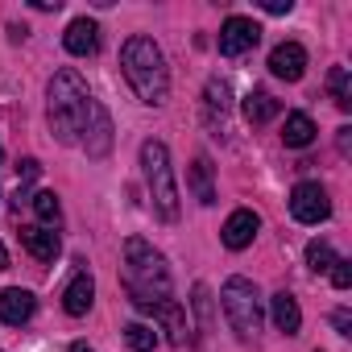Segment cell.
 <instances>
[{"label": "cell", "instance_id": "obj_1", "mask_svg": "<svg viewBox=\"0 0 352 352\" xmlns=\"http://www.w3.org/2000/svg\"><path fill=\"white\" fill-rule=\"evenodd\" d=\"M120 71L133 83V91H137L141 104H149V108L166 104V96H170V71H166V54L157 50L153 38L133 34L124 42V50H120Z\"/></svg>", "mask_w": 352, "mask_h": 352}, {"label": "cell", "instance_id": "obj_2", "mask_svg": "<svg viewBox=\"0 0 352 352\" xmlns=\"http://www.w3.org/2000/svg\"><path fill=\"white\" fill-rule=\"evenodd\" d=\"M91 104H96V100H91L87 83L79 79V71L63 67V71L50 79V129H54V137H58L63 145H75V141H79L87 116H91Z\"/></svg>", "mask_w": 352, "mask_h": 352}, {"label": "cell", "instance_id": "obj_3", "mask_svg": "<svg viewBox=\"0 0 352 352\" xmlns=\"http://www.w3.org/2000/svg\"><path fill=\"white\" fill-rule=\"evenodd\" d=\"M124 290L133 302H145V298H170V265L166 257L141 241V236H129L124 241Z\"/></svg>", "mask_w": 352, "mask_h": 352}, {"label": "cell", "instance_id": "obj_4", "mask_svg": "<svg viewBox=\"0 0 352 352\" xmlns=\"http://www.w3.org/2000/svg\"><path fill=\"white\" fill-rule=\"evenodd\" d=\"M141 166H145V187H149V199H153V212L174 224L179 220V187H174V166H170V153L162 141H145L141 145Z\"/></svg>", "mask_w": 352, "mask_h": 352}, {"label": "cell", "instance_id": "obj_5", "mask_svg": "<svg viewBox=\"0 0 352 352\" xmlns=\"http://www.w3.org/2000/svg\"><path fill=\"white\" fill-rule=\"evenodd\" d=\"M220 302H224V315H228V323L241 340H253L261 331V290H257V282H249L241 274L228 278L224 290H220Z\"/></svg>", "mask_w": 352, "mask_h": 352}, {"label": "cell", "instance_id": "obj_6", "mask_svg": "<svg viewBox=\"0 0 352 352\" xmlns=\"http://www.w3.org/2000/svg\"><path fill=\"white\" fill-rule=\"evenodd\" d=\"M290 216H294L298 224H323V220L331 216L327 191H323L319 183H298V187L290 191Z\"/></svg>", "mask_w": 352, "mask_h": 352}, {"label": "cell", "instance_id": "obj_7", "mask_svg": "<svg viewBox=\"0 0 352 352\" xmlns=\"http://www.w3.org/2000/svg\"><path fill=\"white\" fill-rule=\"evenodd\" d=\"M137 311L153 315L162 327H166V340L170 344H187V311L174 302V298H145V302H133Z\"/></svg>", "mask_w": 352, "mask_h": 352}, {"label": "cell", "instance_id": "obj_8", "mask_svg": "<svg viewBox=\"0 0 352 352\" xmlns=\"http://www.w3.org/2000/svg\"><path fill=\"white\" fill-rule=\"evenodd\" d=\"M257 42H261V25L249 21V17H228V21L220 25V54H228V58L249 54Z\"/></svg>", "mask_w": 352, "mask_h": 352}, {"label": "cell", "instance_id": "obj_9", "mask_svg": "<svg viewBox=\"0 0 352 352\" xmlns=\"http://www.w3.org/2000/svg\"><path fill=\"white\" fill-rule=\"evenodd\" d=\"M83 149L87 157H108L112 149V116L104 112V104H91V116L83 124Z\"/></svg>", "mask_w": 352, "mask_h": 352}, {"label": "cell", "instance_id": "obj_10", "mask_svg": "<svg viewBox=\"0 0 352 352\" xmlns=\"http://www.w3.org/2000/svg\"><path fill=\"white\" fill-rule=\"evenodd\" d=\"M38 311V298L21 286H9V290H0V323H9V327H21L30 323Z\"/></svg>", "mask_w": 352, "mask_h": 352}, {"label": "cell", "instance_id": "obj_11", "mask_svg": "<svg viewBox=\"0 0 352 352\" xmlns=\"http://www.w3.org/2000/svg\"><path fill=\"white\" fill-rule=\"evenodd\" d=\"M270 71H274L278 79H286V83H298V79L307 75V50H302L298 42H282V46H274V54H270Z\"/></svg>", "mask_w": 352, "mask_h": 352}, {"label": "cell", "instance_id": "obj_12", "mask_svg": "<svg viewBox=\"0 0 352 352\" xmlns=\"http://www.w3.org/2000/svg\"><path fill=\"white\" fill-rule=\"evenodd\" d=\"M257 228H261L257 212H249V208H236V212L224 220V232H220V241H224L228 249H249V245H253V236H257Z\"/></svg>", "mask_w": 352, "mask_h": 352}, {"label": "cell", "instance_id": "obj_13", "mask_svg": "<svg viewBox=\"0 0 352 352\" xmlns=\"http://www.w3.org/2000/svg\"><path fill=\"white\" fill-rule=\"evenodd\" d=\"M63 46H67L75 58H91V54L100 50V30H96V21H91V17H75V21L67 25V34H63Z\"/></svg>", "mask_w": 352, "mask_h": 352}, {"label": "cell", "instance_id": "obj_14", "mask_svg": "<svg viewBox=\"0 0 352 352\" xmlns=\"http://www.w3.org/2000/svg\"><path fill=\"white\" fill-rule=\"evenodd\" d=\"M212 174H216V166H212L208 153H199V157L191 162V170H187V187L195 191V199H199L204 208L216 204V179H212Z\"/></svg>", "mask_w": 352, "mask_h": 352}, {"label": "cell", "instance_id": "obj_15", "mask_svg": "<svg viewBox=\"0 0 352 352\" xmlns=\"http://www.w3.org/2000/svg\"><path fill=\"white\" fill-rule=\"evenodd\" d=\"M91 302H96V282H91V274H75L71 282H67V290H63V307H67V315H87L91 311Z\"/></svg>", "mask_w": 352, "mask_h": 352}, {"label": "cell", "instance_id": "obj_16", "mask_svg": "<svg viewBox=\"0 0 352 352\" xmlns=\"http://www.w3.org/2000/svg\"><path fill=\"white\" fill-rule=\"evenodd\" d=\"M270 315H274V327H278V331L298 336V327H302V311H298V298H294V294L278 290V294L270 298Z\"/></svg>", "mask_w": 352, "mask_h": 352}, {"label": "cell", "instance_id": "obj_17", "mask_svg": "<svg viewBox=\"0 0 352 352\" xmlns=\"http://www.w3.org/2000/svg\"><path fill=\"white\" fill-rule=\"evenodd\" d=\"M204 112H208V124L216 133H224V116H228V83L224 79H208V87H204Z\"/></svg>", "mask_w": 352, "mask_h": 352}, {"label": "cell", "instance_id": "obj_18", "mask_svg": "<svg viewBox=\"0 0 352 352\" xmlns=\"http://www.w3.org/2000/svg\"><path fill=\"white\" fill-rule=\"evenodd\" d=\"M21 245L38 257V261H54L58 257V232L54 228H42V224H34V228H21Z\"/></svg>", "mask_w": 352, "mask_h": 352}, {"label": "cell", "instance_id": "obj_19", "mask_svg": "<svg viewBox=\"0 0 352 352\" xmlns=\"http://www.w3.org/2000/svg\"><path fill=\"white\" fill-rule=\"evenodd\" d=\"M315 133H319V129H315V120H311L307 112H290L286 124H282V141H286L290 149H307V145L315 141Z\"/></svg>", "mask_w": 352, "mask_h": 352}, {"label": "cell", "instance_id": "obj_20", "mask_svg": "<svg viewBox=\"0 0 352 352\" xmlns=\"http://www.w3.org/2000/svg\"><path fill=\"white\" fill-rule=\"evenodd\" d=\"M278 112H282V104H278L270 91H261V87H257V91H249V96H245V120H249V124H270Z\"/></svg>", "mask_w": 352, "mask_h": 352}, {"label": "cell", "instance_id": "obj_21", "mask_svg": "<svg viewBox=\"0 0 352 352\" xmlns=\"http://www.w3.org/2000/svg\"><path fill=\"white\" fill-rule=\"evenodd\" d=\"M327 91H331V100H336V108H340V112H348V108H352V79H348V71H344V67H331V75H327Z\"/></svg>", "mask_w": 352, "mask_h": 352}, {"label": "cell", "instance_id": "obj_22", "mask_svg": "<svg viewBox=\"0 0 352 352\" xmlns=\"http://www.w3.org/2000/svg\"><path fill=\"white\" fill-rule=\"evenodd\" d=\"M30 204H34V212H38L42 228H58V220H63V208H58V195H54V191H38Z\"/></svg>", "mask_w": 352, "mask_h": 352}, {"label": "cell", "instance_id": "obj_23", "mask_svg": "<svg viewBox=\"0 0 352 352\" xmlns=\"http://www.w3.org/2000/svg\"><path fill=\"white\" fill-rule=\"evenodd\" d=\"M124 344H129L133 352H153L157 331H153L149 323H129V327H124Z\"/></svg>", "mask_w": 352, "mask_h": 352}, {"label": "cell", "instance_id": "obj_24", "mask_svg": "<svg viewBox=\"0 0 352 352\" xmlns=\"http://www.w3.org/2000/svg\"><path fill=\"white\" fill-rule=\"evenodd\" d=\"M307 265H311L315 274H327V270L336 265V253H331V245H327V241H311V245H307Z\"/></svg>", "mask_w": 352, "mask_h": 352}, {"label": "cell", "instance_id": "obj_25", "mask_svg": "<svg viewBox=\"0 0 352 352\" xmlns=\"http://www.w3.org/2000/svg\"><path fill=\"white\" fill-rule=\"evenodd\" d=\"M195 298H191V307H195V315H199V327L204 331H212V290L204 286V282H195V290H191Z\"/></svg>", "mask_w": 352, "mask_h": 352}, {"label": "cell", "instance_id": "obj_26", "mask_svg": "<svg viewBox=\"0 0 352 352\" xmlns=\"http://www.w3.org/2000/svg\"><path fill=\"white\" fill-rule=\"evenodd\" d=\"M327 274H331V282H336V290H348V286H352V261H344V257H336V265H331Z\"/></svg>", "mask_w": 352, "mask_h": 352}, {"label": "cell", "instance_id": "obj_27", "mask_svg": "<svg viewBox=\"0 0 352 352\" xmlns=\"http://www.w3.org/2000/svg\"><path fill=\"white\" fill-rule=\"evenodd\" d=\"M38 174H42V166H38V157H25V162H17V179H21V183H34V179H38Z\"/></svg>", "mask_w": 352, "mask_h": 352}, {"label": "cell", "instance_id": "obj_28", "mask_svg": "<svg viewBox=\"0 0 352 352\" xmlns=\"http://www.w3.org/2000/svg\"><path fill=\"white\" fill-rule=\"evenodd\" d=\"M331 323H336V331H340V336H352V315H348V311H336V315H331Z\"/></svg>", "mask_w": 352, "mask_h": 352}, {"label": "cell", "instance_id": "obj_29", "mask_svg": "<svg viewBox=\"0 0 352 352\" xmlns=\"http://www.w3.org/2000/svg\"><path fill=\"white\" fill-rule=\"evenodd\" d=\"M261 9H265V13H290L294 0H261Z\"/></svg>", "mask_w": 352, "mask_h": 352}, {"label": "cell", "instance_id": "obj_30", "mask_svg": "<svg viewBox=\"0 0 352 352\" xmlns=\"http://www.w3.org/2000/svg\"><path fill=\"white\" fill-rule=\"evenodd\" d=\"M34 9H42V13H58V9H63V0H34Z\"/></svg>", "mask_w": 352, "mask_h": 352}, {"label": "cell", "instance_id": "obj_31", "mask_svg": "<svg viewBox=\"0 0 352 352\" xmlns=\"http://www.w3.org/2000/svg\"><path fill=\"white\" fill-rule=\"evenodd\" d=\"M67 352H91V348H87V340H75V344H71Z\"/></svg>", "mask_w": 352, "mask_h": 352}, {"label": "cell", "instance_id": "obj_32", "mask_svg": "<svg viewBox=\"0 0 352 352\" xmlns=\"http://www.w3.org/2000/svg\"><path fill=\"white\" fill-rule=\"evenodd\" d=\"M0 270H9V249L0 245Z\"/></svg>", "mask_w": 352, "mask_h": 352}, {"label": "cell", "instance_id": "obj_33", "mask_svg": "<svg viewBox=\"0 0 352 352\" xmlns=\"http://www.w3.org/2000/svg\"><path fill=\"white\" fill-rule=\"evenodd\" d=\"M315 352H319V348H315Z\"/></svg>", "mask_w": 352, "mask_h": 352}]
</instances>
